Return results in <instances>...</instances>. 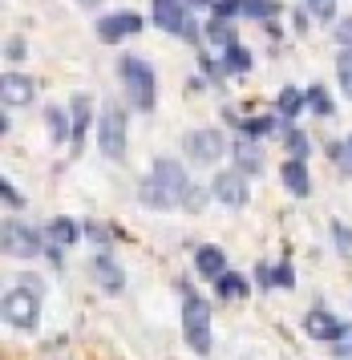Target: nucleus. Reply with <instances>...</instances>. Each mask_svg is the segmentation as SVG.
Returning <instances> with one entry per match:
<instances>
[{
    "label": "nucleus",
    "mask_w": 352,
    "mask_h": 360,
    "mask_svg": "<svg viewBox=\"0 0 352 360\" xmlns=\"http://www.w3.org/2000/svg\"><path fill=\"white\" fill-rule=\"evenodd\" d=\"M146 207H154V211H175V207H199V195H194L191 179H187V170L175 162V158H158L154 170H150V179L142 182V191H138Z\"/></svg>",
    "instance_id": "f257e3e1"
},
{
    "label": "nucleus",
    "mask_w": 352,
    "mask_h": 360,
    "mask_svg": "<svg viewBox=\"0 0 352 360\" xmlns=\"http://www.w3.org/2000/svg\"><path fill=\"white\" fill-rule=\"evenodd\" d=\"M182 288V332H187V340L199 356H207L210 352V304L203 295H194L187 283H178Z\"/></svg>",
    "instance_id": "f03ea898"
},
{
    "label": "nucleus",
    "mask_w": 352,
    "mask_h": 360,
    "mask_svg": "<svg viewBox=\"0 0 352 360\" xmlns=\"http://www.w3.org/2000/svg\"><path fill=\"white\" fill-rule=\"evenodd\" d=\"M97 142H101V154L106 158H122L126 154V110L118 101H106L101 105V117H97Z\"/></svg>",
    "instance_id": "7ed1b4c3"
},
{
    "label": "nucleus",
    "mask_w": 352,
    "mask_h": 360,
    "mask_svg": "<svg viewBox=\"0 0 352 360\" xmlns=\"http://www.w3.org/2000/svg\"><path fill=\"white\" fill-rule=\"evenodd\" d=\"M122 82H126V94L138 110H154V73L142 57H122Z\"/></svg>",
    "instance_id": "20e7f679"
},
{
    "label": "nucleus",
    "mask_w": 352,
    "mask_h": 360,
    "mask_svg": "<svg viewBox=\"0 0 352 360\" xmlns=\"http://www.w3.org/2000/svg\"><path fill=\"white\" fill-rule=\"evenodd\" d=\"M37 316H41V295L16 283L13 292L4 295V324L16 328V332H32L37 328Z\"/></svg>",
    "instance_id": "39448f33"
},
{
    "label": "nucleus",
    "mask_w": 352,
    "mask_h": 360,
    "mask_svg": "<svg viewBox=\"0 0 352 360\" xmlns=\"http://www.w3.org/2000/svg\"><path fill=\"white\" fill-rule=\"evenodd\" d=\"M154 20H158V29H166L170 37L199 41V25H194L187 0H154Z\"/></svg>",
    "instance_id": "423d86ee"
},
{
    "label": "nucleus",
    "mask_w": 352,
    "mask_h": 360,
    "mask_svg": "<svg viewBox=\"0 0 352 360\" xmlns=\"http://www.w3.org/2000/svg\"><path fill=\"white\" fill-rule=\"evenodd\" d=\"M187 154H191V162H199V166H210L215 158H223L227 154V138L219 130H194V134H187Z\"/></svg>",
    "instance_id": "0eeeda50"
},
{
    "label": "nucleus",
    "mask_w": 352,
    "mask_h": 360,
    "mask_svg": "<svg viewBox=\"0 0 352 360\" xmlns=\"http://www.w3.org/2000/svg\"><path fill=\"white\" fill-rule=\"evenodd\" d=\"M0 239H4V255H13V259H29V255L41 251V239H37L25 223H16V219H8V223L0 227Z\"/></svg>",
    "instance_id": "6e6552de"
},
{
    "label": "nucleus",
    "mask_w": 352,
    "mask_h": 360,
    "mask_svg": "<svg viewBox=\"0 0 352 360\" xmlns=\"http://www.w3.org/2000/svg\"><path fill=\"white\" fill-rule=\"evenodd\" d=\"M142 29V17L138 13H113V17H101L97 20V37L113 45V41H122V37H134Z\"/></svg>",
    "instance_id": "1a4fd4ad"
},
{
    "label": "nucleus",
    "mask_w": 352,
    "mask_h": 360,
    "mask_svg": "<svg viewBox=\"0 0 352 360\" xmlns=\"http://www.w3.org/2000/svg\"><path fill=\"white\" fill-rule=\"evenodd\" d=\"M210 191H215V198L227 202V207H243V202H247V179H243L239 170H223V174H215Z\"/></svg>",
    "instance_id": "9d476101"
},
{
    "label": "nucleus",
    "mask_w": 352,
    "mask_h": 360,
    "mask_svg": "<svg viewBox=\"0 0 352 360\" xmlns=\"http://www.w3.org/2000/svg\"><path fill=\"white\" fill-rule=\"evenodd\" d=\"M304 332L312 336V340H340V336H344V324L332 320L328 311H308L304 316Z\"/></svg>",
    "instance_id": "9b49d317"
},
{
    "label": "nucleus",
    "mask_w": 352,
    "mask_h": 360,
    "mask_svg": "<svg viewBox=\"0 0 352 360\" xmlns=\"http://www.w3.org/2000/svg\"><path fill=\"white\" fill-rule=\"evenodd\" d=\"M279 179H284V186H288L296 198L312 195V179H308V166L300 162V158H288V162L279 166Z\"/></svg>",
    "instance_id": "f8f14e48"
},
{
    "label": "nucleus",
    "mask_w": 352,
    "mask_h": 360,
    "mask_svg": "<svg viewBox=\"0 0 352 360\" xmlns=\"http://www.w3.org/2000/svg\"><path fill=\"white\" fill-rule=\"evenodd\" d=\"M194 267H199V276L219 279V276H227V255H223V251H219L215 243H207V247H199V255H194Z\"/></svg>",
    "instance_id": "ddd939ff"
},
{
    "label": "nucleus",
    "mask_w": 352,
    "mask_h": 360,
    "mask_svg": "<svg viewBox=\"0 0 352 360\" xmlns=\"http://www.w3.org/2000/svg\"><path fill=\"white\" fill-rule=\"evenodd\" d=\"M0 94H4V105H29L32 101V82L29 77H20V73H4Z\"/></svg>",
    "instance_id": "4468645a"
},
{
    "label": "nucleus",
    "mask_w": 352,
    "mask_h": 360,
    "mask_svg": "<svg viewBox=\"0 0 352 360\" xmlns=\"http://www.w3.org/2000/svg\"><path fill=\"white\" fill-rule=\"evenodd\" d=\"M94 276H97V283H101L106 292H122V283H126L122 267H118V263H113L110 255H106V251H101V255L94 259Z\"/></svg>",
    "instance_id": "2eb2a0df"
},
{
    "label": "nucleus",
    "mask_w": 352,
    "mask_h": 360,
    "mask_svg": "<svg viewBox=\"0 0 352 360\" xmlns=\"http://www.w3.org/2000/svg\"><path fill=\"white\" fill-rule=\"evenodd\" d=\"M45 239L53 247H61V251H65V247H73L81 239V227L73 223V219H53V223L45 227Z\"/></svg>",
    "instance_id": "dca6fc26"
},
{
    "label": "nucleus",
    "mask_w": 352,
    "mask_h": 360,
    "mask_svg": "<svg viewBox=\"0 0 352 360\" xmlns=\"http://www.w3.org/2000/svg\"><path fill=\"white\" fill-rule=\"evenodd\" d=\"M207 41H210V45H215V49H231V45H235V29H231V20H219V17H215V20H210V25H207Z\"/></svg>",
    "instance_id": "f3484780"
},
{
    "label": "nucleus",
    "mask_w": 352,
    "mask_h": 360,
    "mask_svg": "<svg viewBox=\"0 0 352 360\" xmlns=\"http://www.w3.org/2000/svg\"><path fill=\"white\" fill-rule=\"evenodd\" d=\"M69 110H73V142L81 146V142H85V126H89V98H85V94H77Z\"/></svg>",
    "instance_id": "a211bd4d"
},
{
    "label": "nucleus",
    "mask_w": 352,
    "mask_h": 360,
    "mask_svg": "<svg viewBox=\"0 0 352 360\" xmlns=\"http://www.w3.org/2000/svg\"><path fill=\"white\" fill-rule=\"evenodd\" d=\"M45 122H49V138H53V142H65V138H73V126H69V117H65V110H57V105H49Z\"/></svg>",
    "instance_id": "6ab92c4d"
},
{
    "label": "nucleus",
    "mask_w": 352,
    "mask_h": 360,
    "mask_svg": "<svg viewBox=\"0 0 352 360\" xmlns=\"http://www.w3.org/2000/svg\"><path fill=\"white\" fill-rule=\"evenodd\" d=\"M247 69H251V53L243 45H231L223 53V73H247Z\"/></svg>",
    "instance_id": "aec40b11"
},
{
    "label": "nucleus",
    "mask_w": 352,
    "mask_h": 360,
    "mask_svg": "<svg viewBox=\"0 0 352 360\" xmlns=\"http://www.w3.org/2000/svg\"><path fill=\"white\" fill-rule=\"evenodd\" d=\"M215 292L223 295V300H231V295H243V292H247V279L235 276V271H227V276L215 279Z\"/></svg>",
    "instance_id": "412c9836"
},
{
    "label": "nucleus",
    "mask_w": 352,
    "mask_h": 360,
    "mask_svg": "<svg viewBox=\"0 0 352 360\" xmlns=\"http://www.w3.org/2000/svg\"><path fill=\"white\" fill-rule=\"evenodd\" d=\"M243 13L256 17V20H268L279 13V0H243Z\"/></svg>",
    "instance_id": "4be33fe9"
},
{
    "label": "nucleus",
    "mask_w": 352,
    "mask_h": 360,
    "mask_svg": "<svg viewBox=\"0 0 352 360\" xmlns=\"http://www.w3.org/2000/svg\"><path fill=\"white\" fill-rule=\"evenodd\" d=\"M304 105H308V101H304L300 89H284V94H279V114H284V117H296Z\"/></svg>",
    "instance_id": "5701e85b"
},
{
    "label": "nucleus",
    "mask_w": 352,
    "mask_h": 360,
    "mask_svg": "<svg viewBox=\"0 0 352 360\" xmlns=\"http://www.w3.org/2000/svg\"><path fill=\"white\" fill-rule=\"evenodd\" d=\"M337 82H340V89L352 98V49H344L337 57Z\"/></svg>",
    "instance_id": "b1692460"
},
{
    "label": "nucleus",
    "mask_w": 352,
    "mask_h": 360,
    "mask_svg": "<svg viewBox=\"0 0 352 360\" xmlns=\"http://www.w3.org/2000/svg\"><path fill=\"white\" fill-rule=\"evenodd\" d=\"M304 101L312 105V114H320V117H328V114H332V101H328V94H324L320 85H312V89L304 94Z\"/></svg>",
    "instance_id": "393cba45"
},
{
    "label": "nucleus",
    "mask_w": 352,
    "mask_h": 360,
    "mask_svg": "<svg viewBox=\"0 0 352 360\" xmlns=\"http://www.w3.org/2000/svg\"><path fill=\"white\" fill-rule=\"evenodd\" d=\"M332 243H337V251L352 263V231L344 227V223H332Z\"/></svg>",
    "instance_id": "a878e982"
},
{
    "label": "nucleus",
    "mask_w": 352,
    "mask_h": 360,
    "mask_svg": "<svg viewBox=\"0 0 352 360\" xmlns=\"http://www.w3.org/2000/svg\"><path fill=\"white\" fill-rule=\"evenodd\" d=\"M284 142H288V150H291V158H300V162H304L308 158V138L300 130H288L284 134Z\"/></svg>",
    "instance_id": "bb28decb"
},
{
    "label": "nucleus",
    "mask_w": 352,
    "mask_h": 360,
    "mask_svg": "<svg viewBox=\"0 0 352 360\" xmlns=\"http://www.w3.org/2000/svg\"><path fill=\"white\" fill-rule=\"evenodd\" d=\"M308 13L316 20H332V13H337V0H308Z\"/></svg>",
    "instance_id": "cd10ccee"
},
{
    "label": "nucleus",
    "mask_w": 352,
    "mask_h": 360,
    "mask_svg": "<svg viewBox=\"0 0 352 360\" xmlns=\"http://www.w3.org/2000/svg\"><path fill=\"white\" fill-rule=\"evenodd\" d=\"M272 126H275L272 117H247V122H243V134H247V138H259V134H268Z\"/></svg>",
    "instance_id": "c85d7f7f"
},
{
    "label": "nucleus",
    "mask_w": 352,
    "mask_h": 360,
    "mask_svg": "<svg viewBox=\"0 0 352 360\" xmlns=\"http://www.w3.org/2000/svg\"><path fill=\"white\" fill-rule=\"evenodd\" d=\"M235 13H243V0H219V4H215V17L219 20H231Z\"/></svg>",
    "instance_id": "c756f323"
},
{
    "label": "nucleus",
    "mask_w": 352,
    "mask_h": 360,
    "mask_svg": "<svg viewBox=\"0 0 352 360\" xmlns=\"http://www.w3.org/2000/svg\"><path fill=\"white\" fill-rule=\"evenodd\" d=\"M0 198H4L8 207H25V195H20V191H16V186H13L8 179L0 182Z\"/></svg>",
    "instance_id": "7c9ffc66"
},
{
    "label": "nucleus",
    "mask_w": 352,
    "mask_h": 360,
    "mask_svg": "<svg viewBox=\"0 0 352 360\" xmlns=\"http://www.w3.org/2000/svg\"><path fill=\"white\" fill-rule=\"evenodd\" d=\"M296 283V276H291V263H279L275 267V288H291Z\"/></svg>",
    "instance_id": "2f4dec72"
},
{
    "label": "nucleus",
    "mask_w": 352,
    "mask_h": 360,
    "mask_svg": "<svg viewBox=\"0 0 352 360\" xmlns=\"http://www.w3.org/2000/svg\"><path fill=\"white\" fill-rule=\"evenodd\" d=\"M337 41L344 45V49H352V17L340 20V29H337Z\"/></svg>",
    "instance_id": "473e14b6"
},
{
    "label": "nucleus",
    "mask_w": 352,
    "mask_h": 360,
    "mask_svg": "<svg viewBox=\"0 0 352 360\" xmlns=\"http://www.w3.org/2000/svg\"><path fill=\"white\" fill-rule=\"evenodd\" d=\"M235 154H239V162L247 166V170H259V154H256V150H247V146H239V150H235Z\"/></svg>",
    "instance_id": "72a5a7b5"
},
{
    "label": "nucleus",
    "mask_w": 352,
    "mask_h": 360,
    "mask_svg": "<svg viewBox=\"0 0 352 360\" xmlns=\"http://www.w3.org/2000/svg\"><path fill=\"white\" fill-rule=\"evenodd\" d=\"M4 53H8V61H20V57H25V41H20V37H13V41L4 45Z\"/></svg>",
    "instance_id": "f704fd0d"
},
{
    "label": "nucleus",
    "mask_w": 352,
    "mask_h": 360,
    "mask_svg": "<svg viewBox=\"0 0 352 360\" xmlns=\"http://www.w3.org/2000/svg\"><path fill=\"white\" fill-rule=\"evenodd\" d=\"M337 348H340V356H348V360H352V324L344 328V336L337 340Z\"/></svg>",
    "instance_id": "c9c22d12"
},
{
    "label": "nucleus",
    "mask_w": 352,
    "mask_h": 360,
    "mask_svg": "<svg viewBox=\"0 0 352 360\" xmlns=\"http://www.w3.org/2000/svg\"><path fill=\"white\" fill-rule=\"evenodd\" d=\"M85 235H89V239H94V243H110V231H101V227H89V223H85Z\"/></svg>",
    "instance_id": "e433bc0d"
},
{
    "label": "nucleus",
    "mask_w": 352,
    "mask_h": 360,
    "mask_svg": "<svg viewBox=\"0 0 352 360\" xmlns=\"http://www.w3.org/2000/svg\"><path fill=\"white\" fill-rule=\"evenodd\" d=\"M16 283H20V288H29V292H37V295L45 292V288H41V276H20Z\"/></svg>",
    "instance_id": "4c0bfd02"
},
{
    "label": "nucleus",
    "mask_w": 352,
    "mask_h": 360,
    "mask_svg": "<svg viewBox=\"0 0 352 360\" xmlns=\"http://www.w3.org/2000/svg\"><path fill=\"white\" fill-rule=\"evenodd\" d=\"M81 8H97V4H101V0H77Z\"/></svg>",
    "instance_id": "58836bf2"
},
{
    "label": "nucleus",
    "mask_w": 352,
    "mask_h": 360,
    "mask_svg": "<svg viewBox=\"0 0 352 360\" xmlns=\"http://www.w3.org/2000/svg\"><path fill=\"white\" fill-rule=\"evenodd\" d=\"M187 4H191V8H199V4H207V0H187Z\"/></svg>",
    "instance_id": "ea45409f"
},
{
    "label": "nucleus",
    "mask_w": 352,
    "mask_h": 360,
    "mask_svg": "<svg viewBox=\"0 0 352 360\" xmlns=\"http://www.w3.org/2000/svg\"><path fill=\"white\" fill-rule=\"evenodd\" d=\"M348 154H352V138H348Z\"/></svg>",
    "instance_id": "a19ab883"
}]
</instances>
